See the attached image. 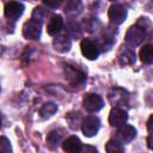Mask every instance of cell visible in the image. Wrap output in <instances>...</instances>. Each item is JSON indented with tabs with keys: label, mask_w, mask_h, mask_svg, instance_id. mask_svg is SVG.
<instances>
[{
	"label": "cell",
	"mask_w": 153,
	"mask_h": 153,
	"mask_svg": "<svg viewBox=\"0 0 153 153\" xmlns=\"http://www.w3.org/2000/svg\"><path fill=\"white\" fill-rule=\"evenodd\" d=\"M145 37H146V29L140 24L130 26L126 33V41L130 47L139 45L145 39Z\"/></svg>",
	"instance_id": "1"
},
{
	"label": "cell",
	"mask_w": 153,
	"mask_h": 153,
	"mask_svg": "<svg viewBox=\"0 0 153 153\" xmlns=\"http://www.w3.org/2000/svg\"><path fill=\"white\" fill-rule=\"evenodd\" d=\"M108 17H109L111 24L120 25L127 18V10L121 4H114L110 6V8L108 11Z\"/></svg>",
	"instance_id": "2"
},
{
	"label": "cell",
	"mask_w": 153,
	"mask_h": 153,
	"mask_svg": "<svg viewBox=\"0 0 153 153\" xmlns=\"http://www.w3.org/2000/svg\"><path fill=\"white\" fill-rule=\"evenodd\" d=\"M65 75L66 80H68V82L73 86H80L86 81V74L82 71L74 68L73 66L65 67Z\"/></svg>",
	"instance_id": "3"
},
{
	"label": "cell",
	"mask_w": 153,
	"mask_h": 153,
	"mask_svg": "<svg viewBox=\"0 0 153 153\" xmlns=\"http://www.w3.org/2000/svg\"><path fill=\"white\" fill-rule=\"evenodd\" d=\"M100 128V121L96 116H87L81 122V130L85 136L92 137L94 136Z\"/></svg>",
	"instance_id": "4"
},
{
	"label": "cell",
	"mask_w": 153,
	"mask_h": 153,
	"mask_svg": "<svg viewBox=\"0 0 153 153\" xmlns=\"http://www.w3.org/2000/svg\"><path fill=\"white\" fill-rule=\"evenodd\" d=\"M84 108L90 112H97L104 106L103 98L96 93H87L82 99Z\"/></svg>",
	"instance_id": "5"
},
{
	"label": "cell",
	"mask_w": 153,
	"mask_h": 153,
	"mask_svg": "<svg viewBox=\"0 0 153 153\" xmlns=\"http://www.w3.org/2000/svg\"><path fill=\"white\" fill-rule=\"evenodd\" d=\"M80 49H81V54L88 59V60H96L99 56V48L98 45L91 41L90 38H84L80 43Z\"/></svg>",
	"instance_id": "6"
},
{
	"label": "cell",
	"mask_w": 153,
	"mask_h": 153,
	"mask_svg": "<svg viewBox=\"0 0 153 153\" xmlns=\"http://www.w3.org/2000/svg\"><path fill=\"white\" fill-rule=\"evenodd\" d=\"M41 26L42 24L33 19L26 22L23 26V36L27 39H38L41 36V31H42Z\"/></svg>",
	"instance_id": "7"
},
{
	"label": "cell",
	"mask_w": 153,
	"mask_h": 153,
	"mask_svg": "<svg viewBox=\"0 0 153 153\" xmlns=\"http://www.w3.org/2000/svg\"><path fill=\"white\" fill-rule=\"evenodd\" d=\"M127 120H128L127 111H124L121 108H114V109H111V111L109 114V123L112 127H117L118 128V127L126 124Z\"/></svg>",
	"instance_id": "8"
},
{
	"label": "cell",
	"mask_w": 153,
	"mask_h": 153,
	"mask_svg": "<svg viewBox=\"0 0 153 153\" xmlns=\"http://www.w3.org/2000/svg\"><path fill=\"white\" fill-rule=\"evenodd\" d=\"M24 12V5L18 1H11L5 6V16L10 20H17Z\"/></svg>",
	"instance_id": "9"
},
{
	"label": "cell",
	"mask_w": 153,
	"mask_h": 153,
	"mask_svg": "<svg viewBox=\"0 0 153 153\" xmlns=\"http://www.w3.org/2000/svg\"><path fill=\"white\" fill-rule=\"evenodd\" d=\"M136 136V129L129 124H123L118 127L117 130V139L124 143V142H130L134 137Z\"/></svg>",
	"instance_id": "10"
},
{
	"label": "cell",
	"mask_w": 153,
	"mask_h": 153,
	"mask_svg": "<svg viewBox=\"0 0 153 153\" xmlns=\"http://www.w3.org/2000/svg\"><path fill=\"white\" fill-rule=\"evenodd\" d=\"M53 45L56 51L59 53H67L69 51L72 47V42L68 37V35H56L55 38L53 39Z\"/></svg>",
	"instance_id": "11"
},
{
	"label": "cell",
	"mask_w": 153,
	"mask_h": 153,
	"mask_svg": "<svg viewBox=\"0 0 153 153\" xmlns=\"http://www.w3.org/2000/svg\"><path fill=\"white\" fill-rule=\"evenodd\" d=\"M81 148L82 143L76 136H69L62 142V149L67 153H79L81 152Z\"/></svg>",
	"instance_id": "12"
},
{
	"label": "cell",
	"mask_w": 153,
	"mask_h": 153,
	"mask_svg": "<svg viewBox=\"0 0 153 153\" xmlns=\"http://www.w3.org/2000/svg\"><path fill=\"white\" fill-rule=\"evenodd\" d=\"M109 99H110L111 104L117 108V106H121V105L127 104L128 96H127V92H126L124 90L116 87V88H114L112 92L109 94Z\"/></svg>",
	"instance_id": "13"
},
{
	"label": "cell",
	"mask_w": 153,
	"mask_h": 153,
	"mask_svg": "<svg viewBox=\"0 0 153 153\" xmlns=\"http://www.w3.org/2000/svg\"><path fill=\"white\" fill-rule=\"evenodd\" d=\"M63 27V19L61 16L59 14H55L50 18L48 25H47V32L50 35V36H56L61 29Z\"/></svg>",
	"instance_id": "14"
},
{
	"label": "cell",
	"mask_w": 153,
	"mask_h": 153,
	"mask_svg": "<svg viewBox=\"0 0 153 153\" xmlns=\"http://www.w3.org/2000/svg\"><path fill=\"white\" fill-rule=\"evenodd\" d=\"M118 61L122 66H127V65H133L135 62V53L134 50H131L130 48H122L118 53Z\"/></svg>",
	"instance_id": "15"
},
{
	"label": "cell",
	"mask_w": 153,
	"mask_h": 153,
	"mask_svg": "<svg viewBox=\"0 0 153 153\" xmlns=\"http://www.w3.org/2000/svg\"><path fill=\"white\" fill-rule=\"evenodd\" d=\"M82 11V4L80 0H68L65 6V12L68 17H76Z\"/></svg>",
	"instance_id": "16"
},
{
	"label": "cell",
	"mask_w": 153,
	"mask_h": 153,
	"mask_svg": "<svg viewBox=\"0 0 153 153\" xmlns=\"http://www.w3.org/2000/svg\"><path fill=\"white\" fill-rule=\"evenodd\" d=\"M62 136H63V130H61V129H59V130L57 129L51 130L48 134V136H47V143H48V146L51 149H54L62 141Z\"/></svg>",
	"instance_id": "17"
},
{
	"label": "cell",
	"mask_w": 153,
	"mask_h": 153,
	"mask_svg": "<svg viewBox=\"0 0 153 153\" xmlns=\"http://www.w3.org/2000/svg\"><path fill=\"white\" fill-rule=\"evenodd\" d=\"M140 60L146 63V65H151L153 63V45L152 44H146L141 48L140 50Z\"/></svg>",
	"instance_id": "18"
},
{
	"label": "cell",
	"mask_w": 153,
	"mask_h": 153,
	"mask_svg": "<svg viewBox=\"0 0 153 153\" xmlns=\"http://www.w3.org/2000/svg\"><path fill=\"white\" fill-rule=\"evenodd\" d=\"M56 110H57L56 104H55V103H51V102H48V103H45V104L41 108V110H39V115H41L42 118L45 120V118L51 117V116L56 112Z\"/></svg>",
	"instance_id": "19"
},
{
	"label": "cell",
	"mask_w": 153,
	"mask_h": 153,
	"mask_svg": "<svg viewBox=\"0 0 153 153\" xmlns=\"http://www.w3.org/2000/svg\"><path fill=\"white\" fill-rule=\"evenodd\" d=\"M105 149L108 153H122V152H124V147H123L122 142L118 140H115V139H111L108 141Z\"/></svg>",
	"instance_id": "20"
},
{
	"label": "cell",
	"mask_w": 153,
	"mask_h": 153,
	"mask_svg": "<svg viewBox=\"0 0 153 153\" xmlns=\"http://www.w3.org/2000/svg\"><path fill=\"white\" fill-rule=\"evenodd\" d=\"M48 16H49L48 10H45V8L42 7V6L36 7V8L33 10V12H32V19L36 20V22H39L41 24L48 18Z\"/></svg>",
	"instance_id": "21"
},
{
	"label": "cell",
	"mask_w": 153,
	"mask_h": 153,
	"mask_svg": "<svg viewBox=\"0 0 153 153\" xmlns=\"http://www.w3.org/2000/svg\"><path fill=\"white\" fill-rule=\"evenodd\" d=\"M66 32L68 36L71 37H80L81 36V29H80V25L76 23V22H69L66 26Z\"/></svg>",
	"instance_id": "22"
},
{
	"label": "cell",
	"mask_w": 153,
	"mask_h": 153,
	"mask_svg": "<svg viewBox=\"0 0 153 153\" xmlns=\"http://www.w3.org/2000/svg\"><path fill=\"white\" fill-rule=\"evenodd\" d=\"M0 152L1 153H11L12 152L11 142L5 136H1V139H0Z\"/></svg>",
	"instance_id": "23"
},
{
	"label": "cell",
	"mask_w": 153,
	"mask_h": 153,
	"mask_svg": "<svg viewBox=\"0 0 153 153\" xmlns=\"http://www.w3.org/2000/svg\"><path fill=\"white\" fill-rule=\"evenodd\" d=\"M63 0H42V2L49 8H57Z\"/></svg>",
	"instance_id": "24"
},
{
	"label": "cell",
	"mask_w": 153,
	"mask_h": 153,
	"mask_svg": "<svg viewBox=\"0 0 153 153\" xmlns=\"http://www.w3.org/2000/svg\"><path fill=\"white\" fill-rule=\"evenodd\" d=\"M147 129L149 133H153V115H151L147 121Z\"/></svg>",
	"instance_id": "25"
},
{
	"label": "cell",
	"mask_w": 153,
	"mask_h": 153,
	"mask_svg": "<svg viewBox=\"0 0 153 153\" xmlns=\"http://www.w3.org/2000/svg\"><path fill=\"white\" fill-rule=\"evenodd\" d=\"M147 146H148L149 149L153 151V133H151L148 135V137H147Z\"/></svg>",
	"instance_id": "26"
},
{
	"label": "cell",
	"mask_w": 153,
	"mask_h": 153,
	"mask_svg": "<svg viewBox=\"0 0 153 153\" xmlns=\"http://www.w3.org/2000/svg\"><path fill=\"white\" fill-rule=\"evenodd\" d=\"M88 151H91V152H96V153H97V149L93 148V147H82V148H81V152H88Z\"/></svg>",
	"instance_id": "27"
},
{
	"label": "cell",
	"mask_w": 153,
	"mask_h": 153,
	"mask_svg": "<svg viewBox=\"0 0 153 153\" xmlns=\"http://www.w3.org/2000/svg\"><path fill=\"white\" fill-rule=\"evenodd\" d=\"M151 38H152V41H153V31L151 32Z\"/></svg>",
	"instance_id": "28"
},
{
	"label": "cell",
	"mask_w": 153,
	"mask_h": 153,
	"mask_svg": "<svg viewBox=\"0 0 153 153\" xmlns=\"http://www.w3.org/2000/svg\"><path fill=\"white\" fill-rule=\"evenodd\" d=\"M109 1H115V0H109Z\"/></svg>",
	"instance_id": "29"
}]
</instances>
